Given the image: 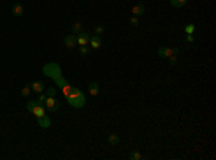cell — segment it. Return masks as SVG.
Instances as JSON below:
<instances>
[{
    "label": "cell",
    "mask_w": 216,
    "mask_h": 160,
    "mask_svg": "<svg viewBox=\"0 0 216 160\" xmlns=\"http://www.w3.org/2000/svg\"><path fill=\"white\" fill-rule=\"evenodd\" d=\"M65 98H66V101H68V104H69L71 107H74V108H82L85 105L84 92H82L81 90L75 88V87L71 88V91L65 95Z\"/></svg>",
    "instance_id": "obj_1"
},
{
    "label": "cell",
    "mask_w": 216,
    "mask_h": 160,
    "mask_svg": "<svg viewBox=\"0 0 216 160\" xmlns=\"http://www.w3.org/2000/svg\"><path fill=\"white\" fill-rule=\"evenodd\" d=\"M43 74L46 76H51L55 82H58L61 78H62V71H61V66L55 64V62H49L43 66Z\"/></svg>",
    "instance_id": "obj_2"
},
{
    "label": "cell",
    "mask_w": 216,
    "mask_h": 160,
    "mask_svg": "<svg viewBox=\"0 0 216 160\" xmlns=\"http://www.w3.org/2000/svg\"><path fill=\"white\" fill-rule=\"evenodd\" d=\"M45 104H46V110H49L51 113H55V111H58V110H59V107H61L59 101H58L55 97H48L46 101H45Z\"/></svg>",
    "instance_id": "obj_3"
},
{
    "label": "cell",
    "mask_w": 216,
    "mask_h": 160,
    "mask_svg": "<svg viewBox=\"0 0 216 160\" xmlns=\"http://www.w3.org/2000/svg\"><path fill=\"white\" fill-rule=\"evenodd\" d=\"M89 33H86V32H81V33H78V36H76V43L79 45V46H84V45H88L89 43Z\"/></svg>",
    "instance_id": "obj_4"
},
{
    "label": "cell",
    "mask_w": 216,
    "mask_h": 160,
    "mask_svg": "<svg viewBox=\"0 0 216 160\" xmlns=\"http://www.w3.org/2000/svg\"><path fill=\"white\" fill-rule=\"evenodd\" d=\"M30 90H32L35 94H40V92H43V90H45V84H43L42 81H33V82L30 84Z\"/></svg>",
    "instance_id": "obj_5"
},
{
    "label": "cell",
    "mask_w": 216,
    "mask_h": 160,
    "mask_svg": "<svg viewBox=\"0 0 216 160\" xmlns=\"http://www.w3.org/2000/svg\"><path fill=\"white\" fill-rule=\"evenodd\" d=\"M157 54H159L160 58H169V57H171V55H174V54H173V49H170V48H167V46H160L159 49H157Z\"/></svg>",
    "instance_id": "obj_6"
},
{
    "label": "cell",
    "mask_w": 216,
    "mask_h": 160,
    "mask_svg": "<svg viewBox=\"0 0 216 160\" xmlns=\"http://www.w3.org/2000/svg\"><path fill=\"white\" fill-rule=\"evenodd\" d=\"M89 45L94 48V49H100L101 45H103V39L100 35H94V36H91L89 38Z\"/></svg>",
    "instance_id": "obj_7"
},
{
    "label": "cell",
    "mask_w": 216,
    "mask_h": 160,
    "mask_svg": "<svg viewBox=\"0 0 216 160\" xmlns=\"http://www.w3.org/2000/svg\"><path fill=\"white\" fill-rule=\"evenodd\" d=\"M23 12H25V9H23V4H20V3H15L13 6H12V15L13 16H22L23 15Z\"/></svg>",
    "instance_id": "obj_8"
},
{
    "label": "cell",
    "mask_w": 216,
    "mask_h": 160,
    "mask_svg": "<svg viewBox=\"0 0 216 160\" xmlns=\"http://www.w3.org/2000/svg\"><path fill=\"white\" fill-rule=\"evenodd\" d=\"M65 45H66V48H69V49H72V48H75L78 43H76V36L75 35H68L65 38Z\"/></svg>",
    "instance_id": "obj_9"
},
{
    "label": "cell",
    "mask_w": 216,
    "mask_h": 160,
    "mask_svg": "<svg viewBox=\"0 0 216 160\" xmlns=\"http://www.w3.org/2000/svg\"><path fill=\"white\" fill-rule=\"evenodd\" d=\"M144 12H146V9H144V6H143V4H135V6L131 9L133 16H135V18L143 16V15H144Z\"/></svg>",
    "instance_id": "obj_10"
},
{
    "label": "cell",
    "mask_w": 216,
    "mask_h": 160,
    "mask_svg": "<svg viewBox=\"0 0 216 160\" xmlns=\"http://www.w3.org/2000/svg\"><path fill=\"white\" fill-rule=\"evenodd\" d=\"M38 124L42 127V128H49V127H51V124H52V121H51V118H49V117L43 115V117L38 118Z\"/></svg>",
    "instance_id": "obj_11"
},
{
    "label": "cell",
    "mask_w": 216,
    "mask_h": 160,
    "mask_svg": "<svg viewBox=\"0 0 216 160\" xmlns=\"http://www.w3.org/2000/svg\"><path fill=\"white\" fill-rule=\"evenodd\" d=\"M32 114L36 117V118H40V117H43L45 115V107H43V104H39L35 107V110L32 111Z\"/></svg>",
    "instance_id": "obj_12"
},
{
    "label": "cell",
    "mask_w": 216,
    "mask_h": 160,
    "mask_svg": "<svg viewBox=\"0 0 216 160\" xmlns=\"http://www.w3.org/2000/svg\"><path fill=\"white\" fill-rule=\"evenodd\" d=\"M88 90H89V94L94 95V97L100 94V87H98V84L94 82V81H91V82L88 84Z\"/></svg>",
    "instance_id": "obj_13"
},
{
    "label": "cell",
    "mask_w": 216,
    "mask_h": 160,
    "mask_svg": "<svg viewBox=\"0 0 216 160\" xmlns=\"http://www.w3.org/2000/svg\"><path fill=\"white\" fill-rule=\"evenodd\" d=\"M71 30H72V33H74V35H78V33H81V30H82V23H81V22H75V23L72 25Z\"/></svg>",
    "instance_id": "obj_14"
},
{
    "label": "cell",
    "mask_w": 216,
    "mask_h": 160,
    "mask_svg": "<svg viewBox=\"0 0 216 160\" xmlns=\"http://www.w3.org/2000/svg\"><path fill=\"white\" fill-rule=\"evenodd\" d=\"M118 141H120V137L117 136V134H110L108 136V143L110 144H113V146H115V144H118Z\"/></svg>",
    "instance_id": "obj_15"
},
{
    "label": "cell",
    "mask_w": 216,
    "mask_h": 160,
    "mask_svg": "<svg viewBox=\"0 0 216 160\" xmlns=\"http://www.w3.org/2000/svg\"><path fill=\"white\" fill-rule=\"evenodd\" d=\"M39 104H42L39 100H38V101H30V103H28L26 108H28V111H30V113H32V111L35 110V107H36V105H39Z\"/></svg>",
    "instance_id": "obj_16"
},
{
    "label": "cell",
    "mask_w": 216,
    "mask_h": 160,
    "mask_svg": "<svg viewBox=\"0 0 216 160\" xmlns=\"http://www.w3.org/2000/svg\"><path fill=\"white\" fill-rule=\"evenodd\" d=\"M195 25H193V23H189V25H186V26H185V32H186V33H187V35H193V32H195Z\"/></svg>",
    "instance_id": "obj_17"
},
{
    "label": "cell",
    "mask_w": 216,
    "mask_h": 160,
    "mask_svg": "<svg viewBox=\"0 0 216 160\" xmlns=\"http://www.w3.org/2000/svg\"><path fill=\"white\" fill-rule=\"evenodd\" d=\"M128 159L130 160H140V159H143V156H141L138 151H131L130 156H128Z\"/></svg>",
    "instance_id": "obj_18"
},
{
    "label": "cell",
    "mask_w": 216,
    "mask_h": 160,
    "mask_svg": "<svg viewBox=\"0 0 216 160\" xmlns=\"http://www.w3.org/2000/svg\"><path fill=\"white\" fill-rule=\"evenodd\" d=\"M79 55H82V57H85V55H88L89 54V46H86V45H84V46H79Z\"/></svg>",
    "instance_id": "obj_19"
},
{
    "label": "cell",
    "mask_w": 216,
    "mask_h": 160,
    "mask_svg": "<svg viewBox=\"0 0 216 160\" xmlns=\"http://www.w3.org/2000/svg\"><path fill=\"white\" fill-rule=\"evenodd\" d=\"M30 85H26L25 88H22V91H20V94H22V97H28L29 94H30Z\"/></svg>",
    "instance_id": "obj_20"
},
{
    "label": "cell",
    "mask_w": 216,
    "mask_h": 160,
    "mask_svg": "<svg viewBox=\"0 0 216 160\" xmlns=\"http://www.w3.org/2000/svg\"><path fill=\"white\" fill-rule=\"evenodd\" d=\"M130 25H131L133 28H137V26L140 25V22H138V18H135V16H131V18H130Z\"/></svg>",
    "instance_id": "obj_21"
},
{
    "label": "cell",
    "mask_w": 216,
    "mask_h": 160,
    "mask_svg": "<svg viewBox=\"0 0 216 160\" xmlns=\"http://www.w3.org/2000/svg\"><path fill=\"white\" fill-rule=\"evenodd\" d=\"M46 95H48V97H55V95H56V90H55V88H52V87H51V88H48V90H46Z\"/></svg>",
    "instance_id": "obj_22"
},
{
    "label": "cell",
    "mask_w": 216,
    "mask_h": 160,
    "mask_svg": "<svg viewBox=\"0 0 216 160\" xmlns=\"http://www.w3.org/2000/svg\"><path fill=\"white\" fill-rule=\"evenodd\" d=\"M167 59H169L170 65H176V64H177V57H176V55H171V57H169Z\"/></svg>",
    "instance_id": "obj_23"
},
{
    "label": "cell",
    "mask_w": 216,
    "mask_h": 160,
    "mask_svg": "<svg viewBox=\"0 0 216 160\" xmlns=\"http://www.w3.org/2000/svg\"><path fill=\"white\" fill-rule=\"evenodd\" d=\"M104 30H105V29H104L103 25H98V26L95 28V35H101V33H104Z\"/></svg>",
    "instance_id": "obj_24"
},
{
    "label": "cell",
    "mask_w": 216,
    "mask_h": 160,
    "mask_svg": "<svg viewBox=\"0 0 216 160\" xmlns=\"http://www.w3.org/2000/svg\"><path fill=\"white\" fill-rule=\"evenodd\" d=\"M38 95H39V101L45 104V101H46V98H48V95H45L43 92H40V94H38Z\"/></svg>",
    "instance_id": "obj_25"
},
{
    "label": "cell",
    "mask_w": 216,
    "mask_h": 160,
    "mask_svg": "<svg viewBox=\"0 0 216 160\" xmlns=\"http://www.w3.org/2000/svg\"><path fill=\"white\" fill-rule=\"evenodd\" d=\"M186 40L190 42V43H193V42H195V36H193V35H187V36H186Z\"/></svg>",
    "instance_id": "obj_26"
},
{
    "label": "cell",
    "mask_w": 216,
    "mask_h": 160,
    "mask_svg": "<svg viewBox=\"0 0 216 160\" xmlns=\"http://www.w3.org/2000/svg\"><path fill=\"white\" fill-rule=\"evenodd\" d=\"M173 54H174V55H177V54H179V49H177V48H173Z\"/></svg>",
    "instance_id": "obj_27"
}]
</instances>
